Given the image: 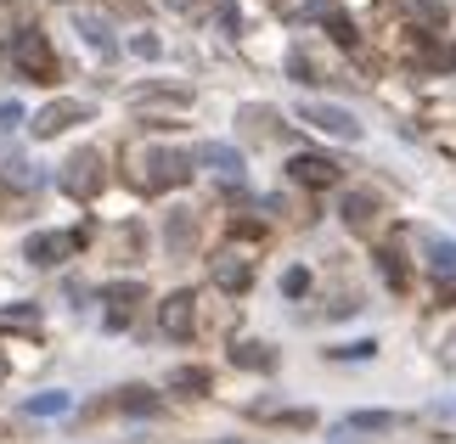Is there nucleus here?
<instances>
[{
  "label": "nucleus",
  "mask_w": 456,
  "mask_h": 444,
  "mask_svg": "<svg viewBox=\"0 0 456 444\" xmlns=\"http://www.w3.org/2000/svg\"><path fill=\"white\" fill-rule=\"evenodd\" d=\"M215 287H225V293H248V287H254V264L237 259V254H220V259H215Z\"/></svg>",
  "instance_id": "9d476101"
},
{
  "label": "nucleus",
  "mask_w": 456,
  "mask_h": 444,
  "mask_svg": "<svg viewBox=\"0 0 456 444\" xmlns=\"http://www.w3.org/2000/svg\"><path fill=\"white\" fill-rule=\"evenodd\" d=\"M299 118L322 135H338V141H361V118L349 108H332V101H299Z\"/></svg>",
  "instance_id": "20e7f679"
},
{
  "label": "nucleus",
  "mask_w": 456,
  "mask_h": 444,
  "mask_svg": "<svg viewBox=\"0 0 456 444\" xmlns=\"http://www.w3.org/2000/svg\"><path fill=\"white\" fill-rule=\"evenodd\" d=\"M282 293H288V298H305V293H310V270H299V264H293V270H282Z\"/></svg>",
  "instance_id": "5701e85b"
},
{
  "label": "nucleus",
  "mask_w": 456,
  "mask_h": 444,
  "mask_svg": "<svg viewBox=\"0 0 456 444\" xmlns=\"http://www.w3.org/2000/svg\"><path fill=\"white\" fill-rule=\"evenodd\" d=\"M0 17H12V0H0ZM0 34H6V28H0Z\"/></svg>",
  "instance_id": "c756f323"
},
{
  "label": "nucleus",
  "mask_w": 456,
  "mask_h": 444,
  "mask_svg": "<svg viewBox=\"0 0 456 444\" xmlns=\"http://www.w3.org/2000/svg\"><path fill=\"white\" fill-rule=\"evenodd\" d=\"M158 327H164L169 337H191V327H198V298H191V293H169L164 304H158Z\"/></svg>",
  "instance_id": "0eeeda50"
},
{
  "label": "nucleus",
  "mask_w": 456,
  "mask_h": 444,
  "mask_svg": "<svg viewBox=\"0 0 456 444\" xmlns=\"http://www.w3.org/2000/svg\"><path fill=\"white\" fill-rule=\"evenodd\" d=\"M102 181H108V174H102V152L96 147H79L62 164V174H57V186L68 191V198H79V203H91L96 191H102Z\"/></svg>",
  "instance_id": "7ed1b4c3"
},
{
  "label": "nucleus",
  "mask_w": 456,
  "mask_h": 444,
  "mask_svg": "<svg viewBox=\"0 0 456 444\" xmlns=\"http://www.w3.org/2000/svg\"><path fill=\"white\" fill-rule=\"evenodd\" d=\"M34 332V327H40V310H34V304H12V310H0V332Z\"/></svg>",
  "instance_id": "6ab92c4d"
},
{
  "label": "nucleus",
  "mask_w": 456,
  "mask_h": 444,
  "mask_svg": "<svg viewBox=\"0 0 456 444\" xmlns=\"http://www.w3.org/2000/svg\"><path fill=\"white\" fill-rule=\"evenodd\" d=\"M327 34H332L338 45H355V23H349L344 12H327Z\"/></svg>",
  "instance_id": "4be33fe9"
},
{
  "label": "nucleus",
  "mask_w": 456,
  "mask_h": 444,
  "mask_svg": "<svg viewBox=\"0 0 456 444\" xmlns=\"http://www.w3.org/2000/svg\"><path fill=\"white\" fill-rule=\"evenodd\" d=\"M338 214H344L349 230H372V220H378V198H366V191H349V198L338 203Z\"/></svg>",
  "instance_id": "f8f14e48"
},
{
  "label": "nucleus",
  "mask_w": 456,
  "mask_h": 444,
  "mask_svg": "<svg viewBox=\"0 0 456 444\" xmlns=\"http://www.w3.org/2000/svg\"><path fill=\"white\" fill-rule=\"evenodd\" d=\"M288 174H293V186H310V191H327V186H338V164H332L327 152H293L288 157Z\"/></svg>",
  "instance_id": "423d86ee"
},
{
  "label": "nucleus",
  "mask_w": 456,
  "mask_h": 444,
  "mask_svg": "<svg viewBox=\"0 0 456 444\" xmlns=\"http://www.w3.org/2000/svg\"><path fill=\"white\" fill-rule=\"evenodd\" d=\"M74 28L85 34V45H91V51H102V57H113V51H118V40H113V34H108V23H102V17H91V12H79V17H74Z\"/></svg>",
  "instance_id": "ddd939ff"
},
{
  "label": "nucleus",
  "mask_w": 456,
  "mask_h": 444,
  "mask_svg": "<svg viewBox=\"0 0 456 444\" xmlns=\"http://www.w3.org/2000/svg\"><path fill=\"white\" fill-rule=\"evenodd\" d=\"M12 68L23 79H34V85H51V79H57V51H51V40L40 28H23L12 40Z\"/></svg>",
  "instance_id": "f03ea898"
},
{
  "label": "nucleus",
  "mask_w": 456,
  "mask_h": 444,
  "mask_svg": "<svg viewBox=\"0 0 456 444\" xmlns=\"http://www.w3.org/2000/svg\"><path fill=\"white\" fill-rule=\"evenodd\" d=\"M232 360H237L242 371H271V366H276V354H271L265 343H237V349H232Z\"/></svg>",
  "instance_id": "dca6fc26"
},
{
  "label": "nucleus",
  "mask_w": 456,
  "mask_h": 444,
  "mask_svg": "<svg viewBox=\"0 0 456 444\" xmlns=\"http://www.w3.org/2000/svg\"><path fill=\"white\" fill-rule=\"evenodd\" d=\"M191 242H198V220H191L186 208H175V214H169V247H175V254H186Z\"/></svg>",
  "instance_id": "2eb2a0df"
},
{
  "label": "nucleus",
  "mask_w": 456,
  "mask_h": 444,
  "mask_svg": "<svg viewBox=\"0 0 456 444\" xmlns=\"http://www.w3.org/2000/svg\"><path fill=\"white\" fill-rule=\"evenodd\" d=\"M332 354H338V360H372L378 343H372V337H361V343H344V349H332Z\"/></svg>",
  "instance_id": "b1692460"
},
{
  "label": "nucleus",
  "mask_w": 456,
  "mask_h": 444,
  "mask_svg": "<svg viewBox=\"0 0 456 444\" xmlns=\"http://www.w3.org/2000/svg\"><path fill=\"white\" fill-rule=\"evenodd\" d=\"M259 230H265V225H259V220H232V237H242V242H254Z\"/></svg>",
  "instance_id": "bb28decb"
},
{
  "label": "nucleus",
  "mask_w": 456,
  "mask_h": 444,
  "mask_svg": "<svg viewBox=\"0 0 456 444\" xmlns=\"http://www.w3.org/2000/svg\"><path fill=\"white\" fill-rule=\"evenodd\" d=\"M130 51H135V57H158V51H164V45H158L152 34H135V40H130Z\"/></svg>",
  "instance_id": "a878e982"
},
{
  "label": "nucleus",
  "mask_w": 456,
  "mask_h": 444,
  "mask_svg": "<svg viewBox=\"0 0 456 444\" xmlns=\"http://www.w3.org/2000/svg\"><path fill=\"white\" fill-rule=\"evenodd\" d=\"M118 411L152 416V411H158V394H152V388H125V394H118Z\"/></svg>",
  "instance_id": "aec40b11"
},
{
  "label": "nucleus",
  "mask_w": 456,
  "mask_h": 444,
  "mask_svg": "<svg viewBox=\"0 0 456 444\" xmlns=\"http://www.w3.org/2000/svg\"><path fill=\"white\" fill-rule=\"evenodd\" d=\"M220 444H242V439H220Z\"/></svg>",
  "instance_id": "7c9ffc66"
},
{
  "label": "nucleus",
  "mask_w": 456,
  "mask_h": 444,
  "mask_svg": "<svg viewBox=\"0 0 456 444\" xmlns=\"http://www.w3.org/2000/svg\"><path fill=\"white\" fill-rule=\"evenodd\" d=\"M198 164H208L220 181H242V152L225 147V141H208V147H198Z\"/></svg>",
  "instance_id": "9b49d317"
},
{
  "label": "nucleus",
  "mask_w": 456,
  "mask_h": 444,
  "mask_svg": "<svg viewBox=\"0 0 456 444\" xmlns=\"http://www.w3.org/2000/svg\"><path fill=\"white\" fill-rule=\"evenodd\" d=\"M383 259V276L395 281V287H406V270H400V254H378Z\"/></svg>",
  "instance_id": "393cba45"
},
{
  "label": "nucleus",
  "mask_w": 456,
  "mask_h": 444,
  "mask_svg": "<svg viewBox=\"0 0 456 444\" xmlns=\"http://www.w3.org/2000/svg\"><path fill=\"white\" fill-rule=\"evenodd\" d=\"M383 428H395L389 411H355V416L344 422V433H383Z\"/></svg>",
  "instance_id": "a211bd4d"
},
{
  "label": "nucleus",
  "mask_w": 456,
  "mask_h": 444,
  "mask_svg": "<svg viewBox=\"0 0 456 444\" xmlns=\"http://www.w3.org/2000/svg\"><path fill=\"white\" fill-rule=\"evenodd\" d=\"M428 62H434V68H456V45H434Z\"/></svg>",
  "instance_id": "cd10ccee"
},
{
  "label": "nucleus",
  "mask_w": 456,
  "mask_h": 444,
  "mask_svg": "<svg viewBox=\"0 0 456 444\" xmlns=\"http://www.w3.org/2000/svg\"><path fill=\"white\" fill-rule=\"evenodd\" d=\"M102 298H108V327H125L135 315V304L147 298V287L142 281H113V287H102Z\"/></svg>",
  "instance_id": "1a4fd4ad"
},
{
  "label": "nucleus",
  "mask_w": 456,
  "mask_h": 444,
  "mask_svg": "<svg viewBox=\"0 0 456 444\" xmlns=\"http://www.w3.org/2000/svg\"><path fill=\"white\" fill-rule=\"evenodd\" d=\"M428 264H434V276H456V242H440V237H434V242H428Z\"/></svg>",
  "instance_id": "412c9836"
},
{
  "label": "nucleus",
  "mask_w": 456,
  "mask_h": 444,
  "mask_svg": "<svg viewBox=\"0 0 456 444\" xmlns=\"http://www.w3.org/2000/svg\"><path fill=\"white\" fill-rule=\"evenodd\" d=\"M85 118H91V108H85V101H51V108L34 113V135L51 141V135H62L68 124H85Z\"/></svg>",
  "instance_id": "6e6552de"
},
{
  "label": "nucleus",
  "mask_w": 456,
  "mask_h": 444,
  "mask_svg": "<svg viewBox=\"0 0 456 444\" xmlns=\"http://www.w3.org/2000/svg\"><path fill=\"white\" fill-rule=\"evenodd\" d=\"M79 242H85V230H34V237L23 242V259L45 270V264H62Z\"/></svg>",
  "instance_id": "39448f33"
},
{
  "label": "nucleus",
  "mask_w": 456,
  "mask_h": 444,
  "mask_svg": "<svg viewBox=\"0 0 456 444\" xmlns=\"http://www.w3.org/2000/svg\"><path fill=\"white\" fill-rule=\"evenodd\" d=\"M169 388L175 394H208V371L203 366H181V371H169Z\"/></svg>",
  "instance_id": "f3484780"
},
{
  "label": "nucleus",
  "mask_w": 456,
  "mask_h": 444,
  "mask_svg": "<svg viewBox=\"0 0 456 444\" xmlns=\"http://www.w3.org/2000/svg\"><path fill=\"white\" fill-rule=\"evenodd\" d=\"M191 181V157L186 152H175V147H147V152H135V186L147 191H169V186H186Z\"/></svg>",
  "instance_id": "f257e3e1"
},
{
  "label": "nucleus",
  "mask_w": 456,
  "mask_h": 444,
  "mask_svg": "<svg viewBox=\"0 0 456 444\" xmlns=\"http://www.w3.org/2000/svg\"><path fill=\"white\" fill-rule=\"evenodd\" d=\"M23 411H28V416H62V411H74V394L51 388V394H34V400H23Z\"/></svg>",
  "instance_id": "4468645a"
},
{
  "label": "nucleus",
  "mask_w": 456,
  "mask_h": 444,
  "mask_svg": "<svg viewBox=\"0 0 456 444\" xmlns=\"http://www.w3.org/2000/svg\"><path fill=\"white\" fill-rule=\"evenodd\" d=\"M12 124H23V108H17V101H6V108H0V130H12Z\"/></svg>",
  "instance_id": "c85d7f7f"
}]
</instances>
